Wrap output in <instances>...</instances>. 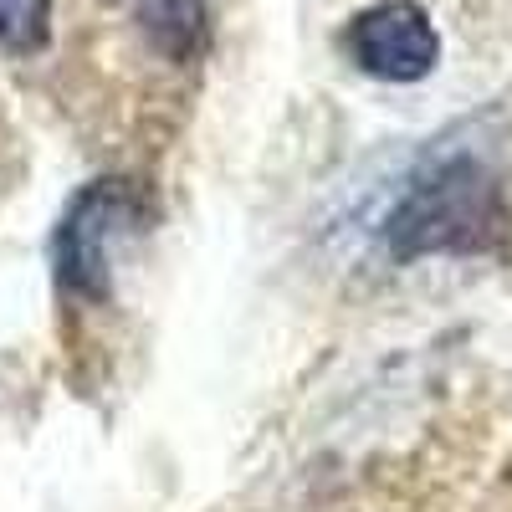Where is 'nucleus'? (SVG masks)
<instances>
[{
	"mask_svg": "<svg viewBox=\"0 0 512 512\" xmlns=\"http://www.w3.org/2000/svg\"><path fill=\"white\" fill-rule=\"evenodd\" d=\"M487 231H492V185L466 154L431 159L384 216V241L395 256L477 246Z\"/></svg>",
	"mask_w": 512,
	"mask_h": 512,
	"instance_id": "1",
	"label": "nucleus"
},
{
	"mask_svg": "<svg viewBox=\"0 0 512 512\" xmlns=\"http://www.w3.org/2000/svg\"><path fill=\"white\" fill-rule=\"evenodd\" d=\"M139 221H144V195L128 180H98L93 190H82L52 236L57 287L77 303H103L113 292L118 246L134 236Z\"/></svg>",
	"mask_w": 512,
	"mask_h": 512,
	"instance_id": "2",
	"label": "nucleus"
},
{
	"mask_svg": "<svg viewBox=\"0 0 512 512\" xmlns=\"http://www.w3.org/2000/svg\"><path fill=\"white\" fill-rule=\"evenodd\" d=\"M344 47L359 62V72L379 82H420L441 57V36L420 6L384 0V6H369L364 16H354Z\"/></svg>",
	"mask_w": 512,
	"mask_h": 512,
	"instance_id": "3",
	"label": "nucleus"
},
{
	"mask_svg": "<svg viewBox=\"0 0 512 512\" xmlns=\"http://www.w3.org/2000/svg\"><path fill=\"white\" fill-rule=\"evenodd\" d=\"M123 11L134 16L139 36L169 62H195L205 52V0H123Z\"/></svg>",
	"mask_w": 512,
	"mask_h": 512,
	"instance_id": "4",
	"label": "nucleus"
},
{
	"mask_svg": "<svg viewBox=\"0 0 512 512\" xmlns=\"http://www.w3.org/2000/svg\"><path fill=\"white\" fill-rule=\"evenodd\" d=\"M52 31V0H0V52H36Z\"/></svg>",
	"mask_w": 512,
	"mask_h": 512,
	"instance_id": "5",
	"label": "nucleus"
}]
</instances>
